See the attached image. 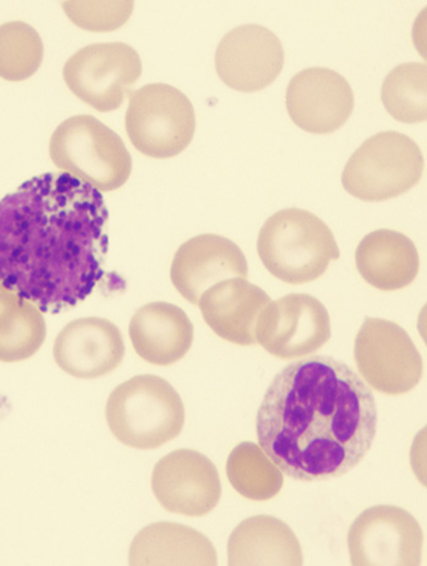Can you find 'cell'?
<instances>
[{"mask_svg":"<svg viewBox=\"0 0 427 566\" xmlns=\"http://www.w3.org/2000/svg\"><path fill=\"white\" fill-rule=\"evenodd\" d=\"M108 211L101 191L44 174L0 200V283L43 313L82 304L106 274Z\"/></svg>","mask_w":427,"mask_h":566,"instance_id":"cell-1","label":"cell"},{"mask_svg":"<svg viewBox=\"0 0 427 566\" xmlns=\"http://www.w3.org/2000/svg\"><path fill=\"white\" fill-rule=\"evenodd\" d=\"M376 427L368 385L329 356L280 371L256 417L261 449L284 475L304 483L350 473L371 451Z\"/></svg>","mask_w":427,"mask_h":566,"instance_id":"cell-2","label":"cell"},{"mask_svg":"<svg viewBox=\"0 0 427 566\" xmlns=\"http://www.w3.org/2000/svg\"><path fill=\"white\" fill-rule=\"evenodd\" d=\"M258 252L268 272L287 284H308L340 259L335 237L312 212L296 208L278 211L261 228Z\"/></svg>","mask_w":427,"mask_h":566,"instance_id":"cell-3","label":"cell"},{"mask_svg":"<svg viewBox=\"0 0 427 566\" xmlns=\"http://www.w3.org/2000/svg\"><path fill=\"white\" fill-rule=\"evenodd\" d=\"M106 421L121 443L136 450H156L179 437L186 409L167 380L143 375L122 382L110 394Z\"/></svg>","mask_w":427,"mask_h":566,"instance_id":"cell-4","label":"cell"},{"mask_svg":"<svg viewBox=\"0 0 427 566\" xmlns=\"http://www.w3.org/2000/svg\"><path fill=\"white\" fill-rule=\"evenodd\" d=\"M49 156L59 170L101 192L124 187L133 168L124 140L91 115L60 124L49 142Z\"/></svg>","mask_w":427,"mask_h":566,"instance_id":"cell-5","label":"cell"},{"mask_svg":"<svg viewBox=\"0 0 427 566\" xmlns=\"http://www.w3.org/2000/svg\"><path fill=\"white\" fill-rule=\"evenodd\" d=\"M418 144L399 132H381L353 153L343 172V186L352 197L381 202L406 195L424 172Z\"/></svg>","mask_w":427,"mask_h":566,"instance_id":"cell-6","label":"cell"},{"mask_svg":"<svg viewBox=\"0 0 427 566\" xmlns=\"http://www.w3.org/2000/svg\"><path fill=\"white\" fill-rule=\"evenodd\" d=\"M127 136L139 153L166 160L191 143L197 118L185 93L165 83L146 84L128 93Z\"/></svg>","mask_w":427,"mask_h":566,"instance_id":"cell-7","label":"cell"},{"mask_svg":"<svg viewBox=\"0 0 427 566\" xmlns=\"http://www.w3.org/2000/svg\"><path fill=\"white\" fill-rule=\"evenodd\" d=\"M139 54L126 43H96L82 48L64 66L71 93L100 113H113L142 76Z\"/></svg>","mask_w":427,"mask_h":566,"instance_id":"cell-8","label":"cell"},{"mask_svg":"<svg viewBox=\"0 0 427 566\" xmlns=\"http://www.w3.org/2000/svg\"><path fill=\"white\" fill-rule=\"evenodd\" d=\"M355 360L364 381L373 390L389 396L412 391L423 377L417 346L393 321L365 318L356 336Z\"/></svg>","mask_w":427,"mask_h":566,"instance_id":"cell-9","label":"cell"},{"mask_svg":"<svg viewBox=\"0 0 427 566\" xmlns=\"http://www.w3.org/2000/svg\"><path fill=\"white\" fill-rule=\"evenodd\" d=\"M423 544L416 517L396 505L365 510L351 525L347 537L355 566H418Z\"/></svg>","mask_w":427,"mask_h":566,"instance_id":"cell-10","label":"cell"},{"mask_svg":"<svg viewBox=\"0 0 427 566\" xmlns=\"http://www.w3.org/2000/svg\"><path fill=\"white\" fill-rule=\"evenodd\" d=\"M332 337V323L321 301L290 294L268 304L256 325V340L268 354L292 360L310 356Z\"/></svg>","mask_w":427,"mask_h":566,"instance_id":"cell-11","label":"cell"},{"mask_svg":"<svg viewBox=\"0 0 427 566\" xmlns=\"http://www.w3.org/2000/svg\"><path fill=\"white\" fill-rule=\"evenodd\" d=\"M152 488L167 512L190 517L211 513L222 496L216 465L209 457L194 450H178L158 461Z\"/></svg>","mask_w":427,"mask_h":566,"instance_id":"cell-12","label":"cell"},{"mask_svg":"<svg viewBox=\"0 0 427 566\" xmlns=\"http://www.w3.org/2000/svg\"><path fill=\"white\" fill-rule=\"evenodd\" d=\"M284 48L277 35L260 25L228 32L216 52L219 78L231 90L252 93L272 84L284 66Z\"/></svg>","mask_w":427,"mask_h":566,"instance_id":"cell-13","label":"cell"},{"mask_svg":"<svg viewBox=\"0 0 427 566\" xmlns=\"http://www.w3.org/2000/svg\"><path fill=\"white\" fill-rule=\"evenodd\" d=\"M285 103L298 127L313 135H329L347 123L355 107V96L339 72L312 67L292 77Z\"/></svg>","mask_w":427,"mask_h":566,"instance_id":"cell-14","label":"cell"},{"mask_svg":"<svg viewBox=\"0 0 427 566\" xmlns=\"http://www.w3.org/2000/svg\"><path fill=\"white\" fill-rule=\"evenodd\" d=\"M248 260L241 249L228 238L202 234L181 244L170 264V281L176 291L198 305L202 294L215 284L248 279Z\"/></svg>","mask_w":427,"mask_h":566,"instance_id":"cell-15","label":"cell"},{"mask_svg":"<svg viewBox=\"0 0 427 566\" xmlns=\"http://www.w3.org/2000/svg\"><path fill=\"white\" fill-rule=\"evenodd\" d=\"M126 346L117 325L101 317L72 321L53 346L56 365L66 375L93 380L106 377L124 360Z\"/></svg>","mask_w":427,"mask_h":566,"instance_id":"cell-16","label":"cell"},{"mask_svg":"<svg viewBox=\"0 0 427 566\" xmlns=\"http://www.w3.org/2000/svg\"><path fill=\"white\" fill-rule=\"evenodd\" d=\"M271 303L263 289L237 276L207 289L198 305L206 324L221 339L253 346L258 344L256 325L262 311Z\"/></svg>","mask_w":427,"mask_h":566,"instance_id":"cell-17","label":"cell"},{"mask_svg":"<svg viewBox=\"0 0 427 566\" xmlns=\"http://www.w3.org/2000/svg\"><path fill=\"white\" fill-rule=\"evenodd\" d=\"M128 333L137 355L145 363L160 367L179 363L194 342V325L187 313L163 301L134 313Z\"/></svg>","mask_w":427,"mask_h":566,"instance_id":"cell-18","label":"cell"},{"mask_svg":"<svg viewBox=\"0 0 427 566\" xmlns=\"http://www.w3.org/2000/svg\"><path fill=\"white\" fill-rule=\"evenodd\" d=\"M362 279L382 292H396L416 281L420 260L417 247L404 233L379 230L365 235L356 250Z\"/></svg>","mask_w":427,"mask_h":566,"instance_id":"cell-19","label":"cell"},{"mask_svg":"<svg viewBox=\"0 0 427 566\" xmlns=\"http://www.w3.org/2000/svg\"><path fill=\"white\" fill-rule=\"evenodd\" d=\"M228 564L301 566L303 554L296 535L284 522L271 515H258L241 522L231 533Z\"/></svg>","mask_w":427,"mask_h":566,"instance_id":"cell-20","label":"cell"},{"mask_svg":"<svg viewBox=\"0 0 427 566\" xmlns=\"http://www.w3.org/2000/svg\"><path fill=\"white\" fill-rule=\"evenodd\" d=\"M217 552L204 534L186 525L155 523L134 537L129 565L216 566Z\"/></svg>","mask_w":427,"mask_h":566,"instance_id":"cell-21","label":"cell"},{"mask_svg":"<svg viewBox=\"0 0 427 566\" xmlns=\"http://www.w3.org/2000/svg\"><path fill=\"white\" fill-rule=\"evenodd\" d=\"M46 337L43 312L0 287V363L17 364L39 353Z\"/></svg>","mask_w":427,"mask_h":566,"instance_id":"cell-22","label":"cell"},{"mask_svg":"<svg viewBox=\"0 0 427 566\" xmlns=\"http://www.w3.org/2000/svg\"><path fill=\"white\" fill-rule=\"evenodd\" d=\"M227 476L231 486L251 501H270L284 485V474L253 442H241L230 452Z\"/></svg>","mask_w":427,"mask_h":566,"instance_id":"cell-23","label":"cell"},{"mask_svg":"<svg viewBox=\"0 0 427 566\" xmlns=\"http://www.w3.org/2000/svg\"><path fill=\"white\" fill-rule=\"evenodd\" d=\"M426 64L406 63L395 67L383 83L382 101L386 112L404 124L425 122Z\"/></svg>","mask_w":427,"mask_h":566,"instance_id":"cell-24","label":"cell"},{"mask_svg":"<svg viewBox=\"0 0 427 566\" xmlns=\"http://www.w3.org/2000/svg\"><path fill=\"white\" fill-rule=\"evenodd\" d=\"M43 56L41 35L29 23L11 21L0 25V78L21 82L32 77Z\"/></svg>","mask_w":427,"mask_h":566,"instance_id":"cell-25","label":"cell"},{"mask_svg":"<svg viewBox=\"0 0 427 566\" xmlns=\"http://www.w3.org/2000/svg\"><path fill=\"white\" fill-rule=\"evenodd\" d=\"M65 14L82 30L113 32L126 25L133 14V2H66Z\"/></svg>","mask_w":427,"mask_h":566,"instance_id":"cell-26","label":"cell"},{"mask_svg":"<svg viewBox=\"0 0 427 566\" xmlns=\"http://www.w3.org/2000/svg\"><path fill=\"white\" fill-rule=\"evenodd\" d=\"M0 287H3L2 283H0Z\"/></svg>","mask_w":427,"mask_h":566,"instance_id":"cell-27","label":"cell"}]
</instances>
